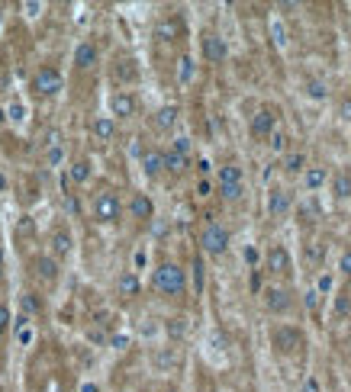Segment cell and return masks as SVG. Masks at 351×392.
<instances>
[{"label": "cell", "instance_id": "1", "mask_svg": "<svg viewBox=\"0 0 351 392\" xmlns=\"http://www.w3.org/2000/svg\"><path fill=\"white\" fill-rule=\"evenodd\" d=\"M152 289L165 299H184L187 296V271L174 261H161L152 271Z\"/></svg>", "mask_w": 351, "mask_h": 392}, {"label": "cell", "instance_id": "2", "mask_svg": "<svg viewBox=\"0 0 351 392\" xmlns=\"http://www.w3.org/2000/svg\"><path fill=\"white\" fill-rule=\"evenodd\" d=\"M216 193H220L226 203H238L245 196V171L229 161V164H220V174H216Z\"/></svg>", "mask_w": 351, "mask_h": 392}, {"label": "cell", "instance_id": "3", "mask_svg": "<svg viewBox=\"0 0 351 392\" xmlns=\"http://www.w3.org/2000/svg\"><path fill=\"white\" fill-rule=\"evenodd\" d=\"M94 219L100 225H116L123 219V200H120V190L113 187H104V190L94 196V206H90Z\"/></svg>", "mask_w": 351, "mask_h": 392}, {"label": "cell", "instance_id": "4", "mask_svg": "<svg viewBox=\"0 0 351 392\" xmlns=\"http://www.w3.org/2000/svg\"><path fill=\"white\" fill-rule=\"evenodd\" d=\"M229 241H232V232H229L222 222H206L200 232V251L206 257H222L229 251Z\"/></svg>", "mask_w": 351, "mask_h": 392}, {"label": "cell", "instance_id": "5", "mask_svg": "<svg viewBox=\"0 0 351 392\" xmlns=\"http://www.w3.org/2000/svg\"><path fill=\"white\" fill-rule=\"evenodd\" d=\"M29 87H33V94L39 96V100H52V96L62 94L65 78L55 65H42V68L33 74V84H29Z\"/></svg>", "mask_w": 351, "mask_h": 392}, {"label": "cell", "instance_id": "6", "mask_svg": "<svg viewBox=\"0 0 351 392\" xmlns=\"http://www.w3.org/2000/svg\"><path fill=\"white\" fill-rule=\"evenodd\" d=\"M271 348L277 350V354H297L300 348H307V334H303V328H297V325H274L271 328Z\"/></svg>", "mask_w": 351, "mask_h": 392}, {"label": "cell", "instance_id": "7", "mask_svg": "<svg viewBox=\"0 0 351 392\" xmlns=\"http://www.w3.org/2000/svg\"><path fill=\"white\" fill-rule=\"evenodd\" d=\"M261 305L268 315H287L290 309H293V293H290L287 287H264Z\"/></svg>", "mask_w": 351, "mask_h": 392}, {"label": "cell", "instance_id": "8", "mask_svg": "<svg viewBox=\"0 0 351 392\" xmlns=\"http://www.w3.org/2000/svg\"><path fill=\"white\" fill-rule=\"evenodd\" d=\"M264 271L271 277H293V257H290V251L284 244H271L264 251Z\"/></svg>", "mask_w": 351, "mask_h": 392}, {"label": "cell", "instance_id": "9", "mask_svg": "<svg viewBox=\"0 0 351 392\" xmlns=\"http://www.w3.org/2000/svg\"><path fill=\"white\" fill-rule=\"evenodd\" d=\"M136 113H139V96L132 94V90H116V94L110 96V116H113L116 122L132 119Z\"/></svg>", "mask_w": 351, "mask_h": 392}, {"label": "cell", "instance_id": "10", "mask_svg": "<svg viewBox=\"0 0 351 392\" xmlns=\"http://www.w3.org/2000/svg\"><path fill=\"white\" fill-rule=\"evenodd\" d=\"M200 55L210 61V65H222V61L229 58L226 39H222L220 33H203V35H200Z\"/></svg>", "mask_w": 351, "mask_h": 392}, {"label": "cell", "instance_id": "11", "mask_svg": "<svg viewBox=\"0 0 351 392\" xmlns=\"http://www.w3.org/2000/svg\"><path fill=\"white\" fill-rule=\"evenodd\" d=\"M264 210L271 219H284L290 210H293V193L287 187H271L268 190V200H264Z\"/></svg>", "mask_w": 351, "mask_h": 392}, {"label": "cell", "instance_id": "12", "mask_svg": "<svg viewBox=\"0 0 351 392\" xmlns=\"http://www.w3.org/2000/svg\"><path fill=\"white\" fill-rule=\"evenodd\" d=\"M29 271H33L35 280H42V283H58V273H62V267H58V261H55L52 254H35L33 261H29Z\"/></svg>", "mask_w": 351, "mask_h": 392}, {"label": "cell", "instance_id": "13", "mask_svg": "<svg viewBox=\"0 0 351 392\" xmlns=\"http://www.w3.org/2000/svg\"><path fill=\"white\" fill-rule=\"evenodd\" d=\"M252 135L255 139H271L274 132H277V110L274 106H261L255 116H252Z\"/></svg>", "mask_w": 351, "mask_h": 392}, {"label": "cell", "instance_id": "14", "mask_svg": "<svg viewBox=\"0 0 351 392\" xmlns=\"http://www.w3.org/2000/svg\"><path fill=\"white\" fill-rule=\"evenodd\" d=\"M181 35H184V23L177 17H161L158 23H155V42L171 45V42H177Z\"/></svg>", "mask_w": 351, "mask_h": 392}, {"label": "cell", "instance_id": "15", "mask_svg": "<svg viewBox=\"0 0 351 392\" xmlns=\"http://www.w3.org/2000/svg\"><path fill=\"white\" fill-rule=\"evenodd\" d=\"M97 61H100V49H97V42L94 39H81L78 49H74V68L90 71V68H97Z\"/></svg>", "mask_w": 351, "mask_h": 392}, {"label": "cell", "instance_id": "16", "mask_svg": "<svg viewBox=\"0 0 351 392\" xmlns=\"http://www.w3.org/2000/svg\"><path fill=\"white\" fill-rule=\"evenodd\" d=\"M129 216L136 219V222H149V219H155V203H152L149 193H132L129 196Z\"/></svg>", "mask_w": 351, "mask_h": 392}, {"label": "cell", "instance_id": "17", "mask_svg": "<svg viewBox=\"0 0 351 392\" xmlns=\"http://www.w3.org/2000/svg\"><path fill=\"white\" fill-rule=\"evenodd\" d=\"M49 244H52V257H55V261L68 257L71 248H74V238H71L68 225H55V228H52V238H49Z\"/></svg>", "mask_w": 351, "mask_h": 392}, {"label": "cell", "instance_id": "18", "mask_svg": "<svg viewBox=\"0 0 351 392\" xmlns=\"http://www.w3.org/2000/svg\"><path fill=\"white\" fill-rule=\"evenodd\" d=\"M139 293H142V280L136 277V271H123L120 277H116V296L120 299L129 302V299H136Z\"/></svg>", "mask_w": 351, "mask_h": 392}, {"label": "cell", "instance_id": "19", "mask_svg": "<svg viewBox=\"0 0 351 392\" xmlns=\"http://www.w3.org/2000/svg\"><path fill=\"white\" fill-rule=\"evenodd\" d=\"M142 171H145L149 180H158V177L165 174V155H161V148H145L142 151Z\"/></svg>", "mask_w": 351, "mask_h": 392}, {"label": "cell", "instance_id": "20", "mask_svg": "<svg viewBox=\"0 0 351 392\" xmlns=\"http://www.w3.org/2000/svg\"><path fill=\"white\" fill-rule=\"evenodd\" d=\"M90 135H94V142H100V145L113 142L116 139V119L113 116H97V119L90 122Z\"/></svg>", "mask_w": 351, "mask_h": 392}, {"label": "cell", "instance_id": "21", "mask_svg": "<svg viewBox=\"0 0 351 392\" xmlns=\"http://www.w3.org/2000/svg\"><path fill=\"white\" fill-rule=\"evenodd\" d=\"M281 171H284L287 177H300L303 171H307V151H300V148L284 151V157H281Z\"/></svg>", "mask_w": 351, "mask_h": 392}, {"label": "cell", "instance_id": "22", "mask_svg": "<svg viewBox=\"0 0 351 392\" xmlns=\"http://www.w3.org/2000/svg\"><path fill=\"white\" fill-rule=\"evenodd\" d=\"M161 155H165V171L171 177L187 174V167H190V157L187 155H181V151H174V148H161Z\"/></svg>", "mask_w": 351, "mask_h": 392}, {"label": "cell", "instance_id": "23", "mask_svg": "<svg viewBox=\"0 0 351 392\" xmlns=\"http://www.w3.org/2000/svg\"><path fill=\"white\" fill-rule=\"evenodd\" d=\"M113 80H116V84H136V80H139V68H136V58H120V61H113Z\"/></svg>", "mask_w": 351, "mask_h": 392}, {"label": "cell", "instance_id": "24", "mask_svg": "<svg viewBox=\"0 0 351 392\" xmlns=\"http://www.w3.org/2000/svg\"><path fill=\"white\" fill-rule=\"evenodd\" d=\"M90 177H94V164H90V157H78V161H71L68 180L74 183V187H84Z\"/></svg>", "mask_w": 351, "mask_h": 392}, {"label": "cell", "instance_id": "25", "mask_svg": "<svg viewBox=\"0 0 351 392\" xmlns=\"http://www.w3.org/2000/svg\"><path fill=\"white\" fill-rule=\"evenodd\" d=\"M177 126V106H161L155 119H152V129L158 132V135H168V132Z\"/></svg>", "mask_w": 351, "mask_h": 392}, {"label": "cell", "instance_id": "26", "mask_svg": "<svg viewBox=\"0 0 351 392\" xmlns=\"http://www.w3.org/2000/svg\"><path fill=\"white\" fill-rule=\"evenodd\" d=\"M325 180H329V171H325L323 164H307V171H303V187H307L309 193L323 190Z\"/></svg>", "mask_w": 351, "mask_h": 392}, {"label": "cell", "instance_id": "27", "mask_svg": "<svg viewBox=\"0 0 351 392\" xmlns=\"http://www.w3.org/2000/svg\"><path fill=\"white\" fill-rule=\"evenodd\" d=\"M19 305H23V315H42L45 312V302H42V296H39V293H33V289H26V293H23V296H19Z\"/></svg>", "mask_w": 351, "mask_h": 392}, {"label": "cell", "instance_id": "28", "mask_svg": "<svg viewBox=\"0 0 351 392\" xmlns=\"http://www.w3.org/2000/svg\"><path fill=\"white\" fill-rule=\"evenodd\" d=\"M332 193L338 196V200H351V174L345 171V167L332 174Z\"/></svg>", "mask_w": 351, "mask_h": 392}, {"label": "cell", "instance_id": "29", "mask_svg": "<svg viewBox=\"0 0 351 392\" xmlns=\"http://www.w3.org/2000/svg\"><path fill=\"white\" fill-rule=\"evenodd\" d=\"M307 96H309V100H325V96H329V87H325V80L309 78V80H307Z\"/></svg>", "mask_w": 351, "mask_h": 392}, {"label": "cell", "instance_id": "30", "mask_svg": "<svg viewBox=\"0 0 351 392\" xmlns=\"http://www.w3.org/2000/svg\"><path fill=\"white\" fill-rule=\"evenodd\" d=\"M177 80H181V84H190V80H193V58H190V55H184V58H181V68H177Z\"/></svg>", "mask_w": 351, "mask_h": 392}, {"label": "cell", "instance_id": "31", "mask_svg": "<svg viewBox=\"0 0 351 392\" xmlns=\"http://www.w3.org/2000/svg\"><path fill=\"white\" fill-rule=\"evenodd\" d=\"M168 148H174V151H181V155L193 157V142L187 139V135H177V139H171V145H168Z\"/></svg>", "mask_w": 351, "mask_h": 392}, {"label": "cell", "instance_id": "32", "mask_svg": "<svg viewBox=\"0 0 351 392\" xmlns=\"http://www.w3.org/2000/svg\"><path fill=\"white\" fill-rule=\"evenodd\" d=\"M268 142H271V148H274V151H290V139H287V135H284L281 129L274 132V135H271V139H268Z\"/></svg>", "mask_w": 351, "mask_h": 392}, {"label": "cell", "instance_id": "33", "mask_svg": "<svg viewBox=\"0 0 351 392\" xmlns=\"http://www.w3.org/2000/svg\"><path fill=\"white\" fill-rule=\"evenodd\" d=\"M332 287H335V280L329 277V273H319V277H316V293L329 296V293H332Z\"/></svg>", "mask_w": 351, "mask_h": 392}, {"label": "cell", "instance_id": "34", "mask_svg": "<svg viewBox=\"0 0 351 392\" xmlns=\"http://www.w3.org/2000/svg\"><path fill=\"white\" fill-rule=\"evenodd\" d=\"M168 334H171V338H184L187 334L184 318H171V322H168Z\"/></svg>", "mask_w": 351, "mask_h": 392}, {"label": "cell", "instance_id": "35", "mask_svg": "<svg viewBox=\"0 0 351 392\" xmlns=\"http://www.w3.org/2000/svg\"><path fill=\"white\" fill-rule=\"evenodd\" d=\"M338 273H342L345 280H351V248H345L342 257H338Z\"/></svg>", "mask_w": 351, "mask_h": 392}, {"label": "cell", "instance_id": "36", "mask_svg": "<svg viewBox=\"0 0 351 392\" xmlns=\"http://www.w3.org/2000/svg\"><path fill=\"white\" fill-rule=\"evenodd\" d=\"M335 312H338V315H351V296H348V293H338V296H335Z\"/></svg>", "mask_w": 351, "mask_h": 392}, {"label": "cell", "instance_id": "37", "mask_svg": "<svg viewBox=\"0 0 351 392\" xmlns=\"http://www.w3.org/2000/svg\"><path fill=\"white\" fill-rule=\"evenodd\" d=\"M193 289L203 293V261H200V257L193 261Z\"/></svg>", "mask_w": 351, "mask_h": 392}, {"label": "cell", "instance_id": "38", "mask_svg": "<svg viewBox=\"0 0 351 392\" xmlns=\"http://www.w3.org/2000/svg\"><path fill=\"white\" fill-rule=\"evenodd\" d=\"M13 325V315H10V305L7 302H0V332L7 334V328Z\"/></svg>", "mask_w": 351, "mask_h": 392}, {"label": "cell", "instance_id": "39", "mask_svg": "<svg viewBox=\"0 0 351 392\" xmlns=\"http://www.w3.org/2000/svg\"><path fill=\"white\" fill-rule=\"evenodd\" d=\"M62 155H65L62 142H55V145H49V155H45V161H49V164H58V161H62Z\"/></svg>", "mask_w": 351, "mask_h": 392}, {"label": "cell", "instance_id": "40", "mask_svg": "<svg viewBox=\"0 0 351 392\" xmlns=\"http://www.w3.org/2000/svg\"><path fill=\"white\" fill-rule=\"evenodd\" d=\"M213 193V183L206 180V177H200V180H197V196H210Z\"/></svg>", "mask_w": 351, "mask_h": 392}, {"label": "cell", "instance_id": "41", "mask_svg": "<svg viewBox=\"0 0 351 392\" xmlns=\"http://www.w3.org/2000/svg\"><path fill=\"white\" fill-rule=\"evenodd\" d=\"M242 257H245L252 267H258V248H245V254H242Z\"/></svg>", "mask_w": 351, "mask_h": 392}, {"label": "cell", "instance_id": "42", "mask_svg": "<svg viewBox=\"0 0 351 392\" xmlns=\"http://www.w3.org/2000/svg\"><path fill=\"white\" fill-rule=\"evenodd\" d=\"M316 299H319V293H316V289H309V293H307V309H309V312H316Z\"/></svg>", "mask_w": 351, "mask_h": 392}, {"label": "cell", "instance_id": "43", "mask_svg": "<svg viewBox=\"0 0 351 392\" xmlns=\"http://www.w3.org/2000/svg\"><path fill=\"white\" fill-rule=\"evenodd\" d=\"M307 254H309V257H313V261H319V257H325V248H323V251H319V244H309V248H307Z\"/></svg>", "mask_w": 351, "mask_h": 392}, {"label": "cell", "instance_id": "44", "mask_svg": "<svg viewBox=\"0 0 351 392\" xmlns=\"http://www.w3.org/2000/svg\"><path fill=\"white\" fill-rule=\"evenodd\" d=\"M300 392H319V380H313V376H309L307 383H303V389Z\"/></svg>", "mask_w": 351, "mask_h": 392}, {"label": "cell", "instance_id": "45", "mask_svg": "<svg viewBox=\"0 0 351 392\" xmlns=\"http://www.w3.org/2000/svg\"><path fill=\"white\" fill-rule=\"evenodd\" d=\"M3 267H7V254H3V244H0V283H3Z\"/></svg>", "mask_w": 351, "mask_h": 392}, {"label": "cell", "instance_id": "46", "mask_svg": "<svg viewBox=\"0 0 351 392\" xmlns=\"http://www.w3.org/2000/svg\"><path fill=\"white\" fill-rule=\"evenodd\" d=\"M7 187H10V180H7V174L0 171V193H7Z\"/></svg>", "mask_w": 351, "mask_h": 392}, {"label": "cell", "instance_id": "47", "mask_svg": "<svg viewBox=\"0 0 351 392\" xmlns=\"http://www.w3.org/2000/svg\"><path fill=\"white\" fill-rule=\"evenodd\" d=\"M345 116H351V100H345Z\"/></svg>", "mask_w": 351, "mask_h": 392}, {"label": "cell", "instance_id": "48", "mask_svg": "<svg viewBox=\"0 0 351 392\" xmlns=\"http://www.w3.org/2000/svg\"><path fill=\"white\" fill-rule=\"evenodd\" d=\"M3 122H7V113H3V106H0V126H3Z\"/></svg>", "mask_w": 351, "mask_h": 392}, {"label": "cell", "instance_id": "49", "mask_svg": "<svg viewBox=\"0 0 351 392\" xmlns=\"http://www.w3.org/2000/svg\"><path fill=\"white\" fill-rule=\"evenodd\" d=\"M0 341H3V332H0Z\"/></svg>", "mask_w": 351, "mask_h": 392}, {"label": "cell", "instance_id": "50", "mask_svg": "<svg viewBox=\"0 0 351 392\" xmlns=\"http://www.w3.org/2000/svg\"><path fill=\"white\" fill-rule=\"evenodd\" d=\"M168 392H174V389H168Z\"/></svg>", "mask_w": 351, "mask_h": 392}]
</instances>
